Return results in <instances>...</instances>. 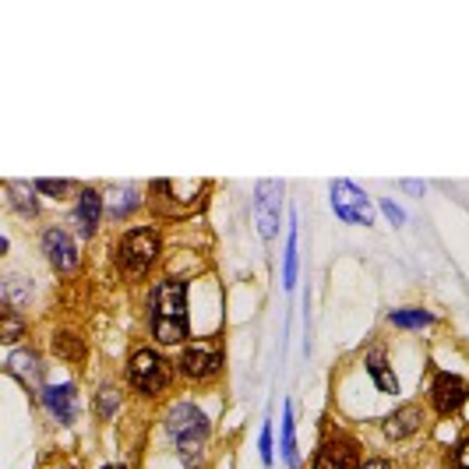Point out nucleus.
Wrapping results in <instances>:
<instances>
[{
    "label": "nucleus",
    "mask_w": 469,
    "mask_h": 469,
    "mask_svg": "<svg viewBox=\"0 0 469 469\" xmlns=\"http://www.w3.org/2000/svg\"><path fill=\"white\" fill-rule=\"evenodd\" d=\"M149 332L159 346H180L191 339L187 321V283L183 279H159L149 294Z\"/></svg>",
    "instance_id": "obj_1"
},
{
    "label": "nucleus",
    "mask_w": 469,
    "mask_h": 469,
    "mask_svg": "<svg viewBox=\"0 0 469 469\" xmlns=\"http://www.w3.org/2000/svg\"><path fill=\"white\" fill-rule=\"evenodd\" d=\"M163 427H166V438L174 445L176 459L187 469L198 466L205 448H209V434H212L209 416L198 410L194 403H174L170 413H166V420H163Z\"/></svg>",
    "instance_id": "obj_2"
},
{
    "label": "nucleus",
    "mask_w": 469,
    "mask_h": 469,
    "mask_svg": "<svg viewBox=\"0 0 469 469\" xmlns=\"http://www.w3.org/2000/svg\"><path fill=\"white\" fill-rule=\"evenodd\" d=\"M159 251H163V236L156 226H131L117 240V269L127 279H141L156 265Z\"/></svg>",
    "instance_id": "obj_3"
},
{
    "label": "nucleus",
    "mask_w": 469,
    "mask_h": 469,
    "mask_svg": "<svg viewBox=\"0 0 469 469\" xmlns=\"http://www.w3.org/2000/svg\"><path fill=\"white\" fill-rule=\"evenodd\" d=\"M127 381H131V388L138 396L156 399V396H163L174 385V367H170V360L159 350L138 346V350L131 353V360H127Z\"/></svg>",
    "instance_id": "obj_4"
},
{
    "label": "nucleus",
    "mask_w": 469,
    "mask_h": 469,
    "mask_svg": "<svg viewBox=\"0 0 469 469\" xmlns=\"http://www.w3.org/2000/svg\"><path fill=\"white\" fill-rule=\"evenodd\" d=\"M176 371L187 381H209L223 371V346L216 339H194L183 343V350L176 356Z\"/></svg>",
    "instance_id": "obj_5"
},
{
    "label": "nucleus",
    "mask_w": 469,
    "mask_h": 469,
    "mask_svg": "<svg viewBox=\"0 0 469 469\" xmlns=\"http://www.w3.org/2000/svg\"><path fill=\"white\" fill-rule=\"evenodd\" d=\"M328 194H332V212L343 223H350V226H371L374 223V205L353 180H332Z\"/></svg>",
    "instance_id": "obj_6"
},
{
    "label": "nucleus",
    "mask_w": 469,
    "mask_h": 469,
    "mask_svg": "<svg viewBox=\"0 0 469 469\" xmlns=\"http://www.w3.org/2000/svg\"><path fill=\"white\" fill-rule=\"evenodd\" d=\"M283 180H258L254 187V226L261 240H272L283 223Z\"/></svg>",
    "instance_id": "obj_7"
},
{
    "label": "nucleus",
    "mask_w": 469,
    "mask_h": 469,
    "mask_svg": "<svg viewBox=\"0 0 469 469\" xmlns=\"http://www.w3.org/2000/svg\"><path fill=\"white\" fill-rule=\"evenodd\" d=\"M39 247H43V254H47L50 269L60 272V276H67V272H74V269L81 265L78 243H74V236L67 234L64 226H47L43 236H39Z\"/></svg>",
    "instance_id": "obj_8"
},
{
    "label": "nucleus",
    "mask_w": 469,
    "mask_h": 469,
    "mask_svg": "<svg viewBox=\"0 0 469 469\" xmlns=\"http://www.w3.org/2000/svg\"><path fill=\"white\" fill-rule=\"evenodd\" d=\"M356 441L346 434H328L318 452H314V463L311 469H360V456H356Z\"/></svg>",
    "instance_id": "obj_9"
},
{
    "label": "nucleus",
    "mask_w": 469,
    "mask_h": 469,
    "mask_svg": "<svg viewBox=\"0 0 469 469\" xmlns=\"http://www.w3.org/2000/svg\"><path fill=\"white\" fill-rule=\"evenodd\" d=\"M469 399V385L459 378V374H438L434 378V385H431V406L434 413H441V416H452V413H459L466 406Z\"/></svg>",
    "instance_id": "obj_10"
},
{
    "label": "nucleus",
    "mask_w": 469,
    "mask_h": 469,
    "mask_svg": "<svg viewBox=\"0 0 469 469\" xmlns=\"http://www.w3.org/2000/svg\"><path fill=\"white\" fill-rule=\"evenodd\" d=\"M107 216V198L96 191V187H81L78 194V205H74V226H78V236H96L99 223Z\"/></svg>",
    "instance_id": "obj_11"
},
{
    "label": "nucleus",
    "mask_w": 469,
    "mask_h": 469,
    "mask_svg": "<svg viewBox=\"0 0 469 469\" xmlns=\"http://www.w3.org/2000/svg\"><path fill=\"white\" fill-rule=\"evenodd\" d=\"M39 403H43V410L50 413L57 423H74V416H78V388L71 385V381H64V385H47L43 392H39Z\"/></svg>",
    "instance_id": "obj_12"
},
{
    "label": "nucleus",
    "mask_w": 469,
    "mask_h": 469,
    "mask_svg": "<svg viewBox=\"0 0 469 469\" xmlns=\"http://www.w3.org/2000/svg\"><path fill=\"white\" fill-rule=\"evenodd\" d=\"M420 427H423V410L416 403H403L385 416V438H392V441H406Z\"/></svg>",
    "instance_id": "obj_13"
},
{
    "label": "nucleus",
    "mask_w": 469,
    "mask_h": 469,
    "mask_svg": "<svg viewBox=\"0 0 469 469\" xmlns=\"http://www.w3.org/2000/svg\"><path fill=\"white\" fill-rule=\"evenodd\" d=\"M363 367H367L371 381L378 385V392H385V396H399V378H396V367L388 363V356H385L381 346L367 350V356H363Z\"/></svg>",
    "instance_id": "obj_14"
},
{
    "label": "nucleus",
    "mask_w": 469,
    "mask_h": 469,
    "mask_svg": "<svg viewBox=\"0 0 469 469\" xmlns=\"http://www.w3.org/2000/svg\"><path fill=\"white\" fill-rule=\"evenodd\" d=\"M4 371H7L14 381H21L25 388H36L39 378H43V363H39V356H36L32 350H14L11 356H7Z\"/></svg>",
    "instance_id": "obj_15"
},
{
    "label": "nucleus",
    "mask_w": 469,
    "mask_h": 469,
    "mask_svg": "<svg viewBox=\"0 0 469 469\" xmlns=\"http://www.w3.org/2000/svg\"><path fill=\"white\" fill-rule=\"evenodd\" d=\"M141 187H134V183H114V191H110V201H107V216L110 219H127L131 212H138L141 209Z\"/></svg>",
    "instance_id": "obj_16"
},
{
    "label": "nucleus",
    "mask_w": 469,
    "mask_h": 469,
    "mask_svg": "<svg viewBox=\"0 0 469 469\" xmlns=\"http://www.w3.org/2000/svg\"><path fill=\"white\" fill-rule=\"evenodd\" d=\"M4 191H7V205H11L21 219H36V216H39V198H36V187H21V183L7 180V183H4Z\"/></svg>",
    "instance_id": "obj_17"
},
{
    "label": "nucleus",
    "mask_w": 469,
    "mask_h": 469,
    "mask_svg": "<svg viewBox=\"0 0 469 469\" xmlns=\"http://www.w3.org/2000/svg\"><path fill=\"white\" fill-rule=\"evenodd\" d=\"M29 300H32V279H25V276H4V307H14V311H21V307H29Z\"/></svg>",
    "instance_id": "obj_18"
},
{
    "label": "nucleus",
    "mask_w": 469,
    "mask_h": 469,
    "mask_svg": "<svg viewBox=\"0 0 469 469\" xmlns=\"http://www.w3.org/2000/svg\"><path fill=\"white\" fill-rule=\"evenodd\" d=\"M388 321H392L396 328L416 332V328L434 325V314H431V311H423V307H399V311H392V314H388Z\"/></svg>",
    "instance_id": "obj_19"
},
{
    "label": "nucleus",
    "mask_w": 469,
    "mask_h": 469,
    "mask_svg": "<svg viewBox=\"0 0 469 469\" xmlns=\"http://www.w3.org/2000/svg\"><path fill=\"white\" fill-rule=\"evenodd\" d=\"M54 353H57L60 360H67V363H85V339H78L74 332H57L54 336Z\"/></svg>",
    "instance_id": "obj_20"
},
{
    "label": "nucleus",
    "mask_w": 469,
    "mask_h": 469,
    "mask_svg": "<svg viewBox=\"0 0 469 469\" xmlns=\"http://www.w3.org/2000/svg\"><path fill=\"white\" fill-rule=\"evenodd\" d=\"M283 459H286V466L296 469L300 466V452H296V423H294V403H286L283 406Z\"/></svg>",
    "instance_id": "obj_21"
},
{
    "label": "nucleus",
    "mask_w": 469,
    "mask_h": 469,
    "mask_svg": "<svg viewBox=\"0 0 469 469\" xmlns=\"http://www.w3.org/2000/svg\"><path fill=\"white\" fill-rule=\"evenodd\" d=\"M25 328H29V321H25L21 311H14V307H4V311H0V339H4L7 346H14V343L25 336Z\"/></svg>",
    "instance_id": "obj_22"
},
{
    "label": "nucleus",
    "mask_w": 469,
    "mask_h": 469,
    "mask_svg": "<svg viewBox=\"0 0 469 469\" xmlns=\"http://www.w3.org/2000/svg\"><path fill=\"white\" fill-rule=\"evenodd\" d=\"M283 286H296V216L290 219V234H286V254H283Z\"/></svg>",
    "instance_id": "obj_23"
},
{
    "label": "nucleus",
    "mask_w": 469,
    "mask_h": 469,
    "mask_svg": "<svg viewBox=\"0 0 469 469\" xmlns=\"http://www.w3.org/2000/svg\"><path fill=\"white\" fill-rule=\"evenodd\" d=\"M117 410H120V392L114 385H103L99 396H96V416H99V420H110Z\"/></svg>",
    "instance_id": "obj_24"
},
{
    "label": "nucleus",
    "mask_w": 469,
    "mask_h": 469,
    "mask_svg": "<svg viewBox=\"0 0 469 469\" xmlns=\"http://www.w3.org/2000/svg\"><path fill=\"white\" fill-rule=\"evenodd\" d=\"M32 187H36L39 194H47V198H64V194H67V187H71V180H54V176H39V180H32Z\"/></svg>",
    "instance_id": "obj_25"
},
{
    "label": "nucleus",
    "mask_w": 469,
    "mask_h": 469,
    "mask_svg": "<svg viewBox=\"0 0 469 469\" xmlns=\"http://www.w3.org/2000/svg\"><path fill=\"white\" fill-rule=\"evenodd\" d=\"M258 456H261L265 466H272V459H276V448H272V423H265L261 434H258Z\"/></svg>",
    "instance_id": "obj_26"
},
{
    "label": "nucleus",
    "mask_w": 469,
    "mask_h": 469,
    "mask_svg": "<svg viewBox=\"0 0 469 469\" xmlns=\"http://www.w3.org/2000/svg\"><path fill=\"white\" fill-rule=\"evenodd\" d=\"M381 212H385V219H388L392 226H403V223H406V212H403L392 198H381Z\"/></svg>",
    "instance_id": "obj_27"
},
{
    "label": "nucleus",
    "mask_w": 469,
    "mask_h": 469,
    "mask_svg": "<svg viewBox=\"0 0 469 469\" xmlns=\"http://www.w3.org/2000/svg\"><path fill=\"white\" fill-rule=\"evenodd\" d=\"M452 469H469V438H459L452 448Z\"/></svg>",
    "instance_id": "obj_28"
},
{
    "label": "nucleus",
    "mask_w": 469,
    "mask_h": 469,
    "mask_svg": "<svg viewBox=\"0 0 469 469\" xmlns=\"http://www.w3.org/2000/svg\"><path fill=\"white\" fill-rule=\"evenodd\" d=\"M360 469H392V463H388V459H381V456H371V459H363V463H360Z\"/></svg>",
    "instance_id": "obj_29"
},
{
    "label": "nucleus",
    "mask_w": 469,
    "mask_h": 469,
    "mask_svg": "<svg viewBox=\"0 0 469 469\" xmlns=\"http://www.w3.org/2000/svg\"><path fill=\"white\" fill-rule=\"evenodd\" d=\"M103 469H127V466H120V463H114V466H103Z\"/></svg>",
    "instance_id": "obj_30"
},
{
    "label": "nucleus",
    "mask_w": 469,
    "mask_h": 469,
    "mask_svg": "<svg viewBox=\"0 0 469 469\" xmlns=\"http://www.w3.org/2000/svg\"><path fill=\"white\" fill-rule=\"evenodd\" d=\"M64 469H71V466H64Z\"/></svg>",
    "instance_id": "obj_31"
}]
</instances>
